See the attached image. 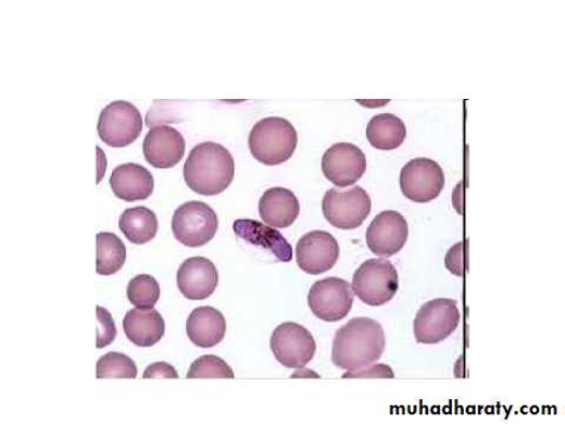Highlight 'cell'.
<instances>
[{"label":"cell","instance_id":"cell-1","mask_svg":"<svg viewBox=\"0 0 565 424\" xmlns=\"http://www.w3.org/2000/svg\"><path fill=\"white\" fill-rule=\"evenodd\" d=\"M386 349L384 327L376 320L356 317L336 332L332 363L348 372L363 370L377 362Z\"/></svg>","mask_w":565,"mask_h":424},{"label":"cell","instance_id":"cell-2","mask_svg":"<svg viewBox=\"0 0 565 424\" xmlns=\"http://www.w3.org/2000/svg\"><path fill=\"white\" fill-rule=\"evenodd\" d=\"M188 187L198 195L216 196L230 187L235 161L230 151L215 141L196 146L183 169Z\"/></svg>","mask_w":565,"mask_h":424},{"label":"cell","instance_id":"cell-3","mask_svg":"<svg viewBox=\"0 0 565 424\" xmlns=\"http://www.w3.org/2000/svg\"><path fill=\"white\" fill-rule=\"evenodd\" d=\"M299 145V134L286 119L267 117L254 124L249 148L254 159L264 165H279L289 161Z\"/></svg>","mask_w":565,"mask_h":424},{"label":"cell","instance_id":"cell-4","mask_svg":"<svg viewBox=\"0 0 565 424\" xmlns=\"http://www.w3.org/2000/svg\"><path fill=\"white\" fill-rule=\"evenodd\" d=\"M351 287L363 303L385 305L399 291V273L388 260H367L353 274Z\"/></svg>","mask_w":565,"mask_h":424},{"label":"cell","instance_id":"cell-5","mask_svg":"<svg viewBox=\"0 0 565 424\" xmlns=\"http://www.w3.org/2000/svg\"><path fill=\"white\" fill-rule=\"evenodd\" d=\"M323 215L335 228H359L372 212V198L361 187L349 190L334 188L327 191L322 203Z\"/></svg>","mask_w":565,"mask_h":424},{"label":"cell","instance_id":"cell-6","mask_svg":"<svg viewBox=\"0 0 565 424\" xmlns=\"http://www.w3.org/2000/svg\"><path fill=\"white\" fill-rule=\"evenodd\" d=\"M218 225L215 210L200 201L181 204L173 217V233L176 239L189 248L208 245L216 236Z\"/></svg>","mask_w":565,"mask_h":424},{"label":"cell","instance_id":"cell-7","mask_svg":"<svg viewBox=\"0 0 565 424\" xmlns=\"http://www.w3.org/2000/svg\"><path fill=\"white\" fill-rule=\"evenodd\" d=\"M461 322L457 302L436 299L422 305L414 321V335L422 345L441 344L454 334Z\"/></svg>","mask_w":565,"mask_h":424},{"label":"cell","instance_id":"cell-8","mask_svg":"<svg viewBox=\"0 0 565 424\" xmlns=\"http://www.w3.org/2000/svg\"><path fill=\"white\" fill-rule=\"evenodd\" d=\"M97 130L109 147L125 148L133 145L143 130V119L133 103L112 102L102 110Z\"/></svg>","mask_w":565,"mask_h":424},{"label":"cell","instance_id":"cell-9","mask_svg":"<svg viewBox=\"0 0 565 424\" xmlns=\"http://www.w3.org/2000/svg\"><path fill=\"white\" fill-rule=\"evenodd\" d=\"M271 347L276 360L293 370H301L313 361L317 349L314 336L293 322L278 325L272 335Z\"/></svg>","mask_w":565,"mask_h":424},{"label":"cell","instance_id":"cell-10","mask_svg":"<svg viewBox=\"0 0 565 424\" xmlns=\"http://www.w3.org/2000/svg\"><path fill=\"white\" fill-rule=\"evenodd\" d=\"M353 290L350 283L338 277L317 280L311 287L307 304L313 314L325 322L346 319L353 305Z\"/></svg>","mask_w":565,"mask_h":424},{"label":"cell","instance_id":"cell-11","mask_svg":"<svg viewBox=\"0 0 565 424\" xmlns=\"http://www.w3.org/2000/svg\"><path fill=\"white\" fill-rule=\"evenodd\" d=\"M400 183L410 201L429 203L443 191L445 176L441 165L434 160L415 159L403 166Z\"/></svg>","mask_w":565,"mask_h":424},{"label":"cell","instance_id":"cell-12","mask_svg":"<svg viewBox=\"0 0 565 424\" xmlns=\"http://www.w3.org/2000/svg\"><path fill=\"white\" fill-rule=\"evenodd\" d=\"M322 172L336 187L347 188L356 184L365 174V154L351 144L334 145L323 155Z\"/></svg>","mask_w":565,"mask_h":424},{"label":"cell","instance_id":"cell-13","mask_svg":"<svg viewBox=\"0 0 565 424\" xmlns=\"http://www.w3.org/2000/svg\"><path fill=\"white\" fill-rule=\"evenodd\" d=\"M409 236L406 220L400 212H379L366 230V245L379 258H391L405 246Z\"/></svg>","mask_w":565,"mask_h":424},{"label":"cell","instance_id":"cell-14","mask_svg":"<svg viewBox=\"0 0 565 424\" xmlns=\"http://www.w3.org/2000/svg\"><path fill=\"white\" fill-rule=\"evenodd\" d=\"M339 259L337 239L327 232H311L304 235L296 247V261L310 275L327 273Z\"/></svg>","mask_w":565,"mask_h":424},{"label":"cell","instance_id":"cell-15","mask_svg":"<svg viewBox=\"0 0 565 424\" xmlns=\"http://www.w3.org/2000/svg\"><path fill=\"white\" fill-rule=\"evenodd\" d=\"M218 282L216 265L201 257L184 261L177 272L178 289L191 301L206 300L215 292Z\"/></svg>","mask_w":565,"mask_h":424},{"label":"cell","instance_id":"cell-16","mask_svg":"<svg viewBox=\"0 0 565 424\" xmlns=\"http://www.w3.org/2000/svg\"><path fill=\"white\" fill-rule=\"evenodd\" d=\"M186 139L173 126H154L143 141L146 160L153 167L176 166L186 153Z\"/></svg>","mask_w":565,"mask_h":424},{"label":"cell","instance_id":"cell-17","mask_svg":"<svg viewBox=\"0 0 565 424\" xmlns=\"http://www.w3.org/2000/svg\"><path fill=\"white\" fill-rule=\"evenodd\" d=\"M113 194L125 202L145 201L152 195L154 179L149 170L136 163L118 165L110 177Z\"/></svg>","mask_w":565,"mask_h":424},{"label":"cell","instance_id":"cell-18","mask_svg":"<svg viewBox=\"0 0 565 424\" xmlns=\"http://www.w3.org/2000/svg\"><path fill=\"white\" fill-rule=\"evenodd\" d=\"M260 216L273 228H289L300 216V202L296 195L286 188L266 190L260 200Z\"/></svg>","mask_w":565,"mask_h":424},{"label":"cell","instance_id":"cell-19","mask_svg":"<svg viewBox=\"0 0 565 424\" xmlns=\"http://www.w3.org/2000/svg\"><path fill=\"white\" fill-rule=\"evenodd\" d=\"M234 232L246 242L271 251L279 262H291L292 247L285 236L271 226L253 220H237Z\"/></svg>","mask_w":565,"mask_h":424},{"label":"cell","instance_id":"cell-20","mask_svg":"<svg viewBox=\"0 0 565 424\" xmlns=\"http://www.w3.org/2000/svg\"><path fill=\"white\" fill-rule=\"evenodd\" d=\"M123 329L133 345L149 348L158 345L165 334V321L160 311L133 309L123 320Z\"/></svg>","mask_w":565,"mask_h":424},{"label":"cell","instance_id":"cell-21","mask_svg":"<svg viewBox=\"0 0 565 424\" xmlns=\"http://www.w3.org/2000/svg\"><path fill=\"white\" fill-rule=\"evenodd\" d=\"M190 341L201 348L219 345L226 334V321L219 310L212 307H198L187 321Z\"/></svg>","mask_w":565,"mask_h":424},{"label":"cell","instance_id":"cell-22","mask_svg":"<svg viewBox=\"0 0 565 424\" xmlns=\"http://www.w3.org/2000/svg\"><path fill=\"white\" fill-rule=\"evenodd\" d=\"M406 137L404 122L392 113H380L372 119L366 126V138L369 144L379 150L400 148Z\"/></svg>","mask_w":565,"mask_h":424},{"label":"cell","instance_id":"cell-23","mask_svg":"<svg viewBox=\"0 0 565 424\" xmlns=\"http://www.w3.org/2000/svg\"><path fill=\"white\" fill-rule=\"evenodd\" d=\"M120 229L134 245H147L158 235L159 220L147 207L126 209L120 217Z\"/></svg>","mask_w":565,"mask_h":424},{"label":"cell","instance_id":"cell-24","mask_svg":"<svg viewBox=\"0 0 565 424\" xmlns=\"http://www.w3.org/2000/svg\"><path fill=\"white\" fill-rule=\"evenodd\" d=\"M126 261V247L123 240L112 233L97 235V274L111 276L117 274Z\"/></svg>","mask_w":565,"mask_h":424},{"label":"cell","instance_id":"cell-25","mask_svg":"<svg viewBox=\"0 0 565 424\" xmlns=\"http://www.w3.org/2000/svg\"><path fill=\"white\" fill-rule=\"evenodd\" d=\"M127 299L141 310L153 309L161 297V287L158 279L150 275H138L127 286Z\"/></svg>","mask_w":565,"mask_h":424},{"label":"cell","instance_id":"cell-26","mask_svg":"<svg viewBox=\"0 0 565 424\" xmlns=\"http://www.w3.org/2000/svg\"><path fill=\"white\" fill-rule=\"evenodd\" d=\"M137 365L122 352H108L97 362V378H136Z\"/></svg>","mask_w":565,"mask_h":424},{"label":"cell","instance_id":"cell-27","mask_svg":"<svg viewBox=\"0 0 565 424\" xmlns=\"http://www.w3.org/2000/svg\"><path fill=\"white\" fill-rule=\"evenodd\" d=\"M188 378H235L233 367L215 356L197 359L190 366Z\"/></svg>","mask_w":565,"mask_h":424},{"label":"cell","instance_id":"cell-28","mask_svg":"<svg viewBox=\"0 0 565 424\" xmlns=\"http://www.w3.org/2000/svg\"><path fill=\"white\" fill-rule=\"evenodd\" d=\"M97 320H98V337L97 348L103 349L115 341L117 336L116 323L113 321L110 311L103 307H97Z\"/></svg>","mask_w":565,"mask_h":424},{"label":"cell","instance_id":"cell-29","mask_svg":"<svg viewBox=\"0 0 565 424\" xmlns=\"http://www.w3.org/2000/svg\"><path fill=\"white\" fill-rule=\"evenodd\" d=\"M344 378H366V377H381V378H393L394 374L389 365L376 364L363 367V370L355 372H348L343 375Z\"/></svg>","mask_w":565,"mask_h":424},{"label":"cell","instance_id":"cell-30","mask_svg":"<svg viewBox=\"0 0 565 424\" xmlns=\"http://www.w3.org/2000/svg\"><path fill=\"white\" fill-rule=\"evenodd\" d=\"M464 244H457L456 246L452 247L449 252L447 253L445 258V265L449 269V272L457 275L463 276V269H464V250H463Z\"/></svg>","mask_w":565,"mask_h":424},{"label":"cell","instance_id":"cell-31","mask_svg":"<svg viewBox=\"0 0 565 424\" xmlns=\"http://www.w3.org/2000/svg\"><path fill=\"white\" fill-rule=\"evenodd\" d=\"M143 378H178V373L172 364L155 362L147 367Z\"/></svg>","mask_w":565,"mask_h":424}]
</instances>
